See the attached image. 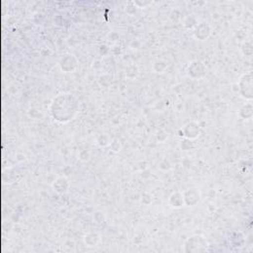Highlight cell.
Masks as SVG:
<instances>
[{"mask_svg":"<svg viewBox=\"0 0 253 253\" xmlns=\"http://www.w3.org/2000/svg\"><path fill=\"white\" fill-rule=\"evenodd\" d=\"M51 112L56 122L67 123L78 112V100L72 94H59L52 103Z\"/></svg>","mask_w":253,"mask_h":253,"instance_id":"cell-1","label":"cell"},{"mask_svg":"<svg viewBox=\"0 0 253 253\" xmlns=\"http://www.w3.org/2000/svg\"><path fill=\"white\" fill-rule=\"evenodd\" d=\"M239 92L241 96L247 100L252 99V73L247 72L243 74L238 82Z\"/></svg>","mask_w":253,"mask_h":253,"instance_id":"cell-2","label":"cell"},{"mask_svg":"<svg viewBox=\"0 0 253 253\" xmlns=\"http://www.w3.org/2000/svg\"><path fill=\"white\" fill-rule=\"evenodd\" d=\"M185 246H189L186 251H206L208 248V242L202 235H193L189 237L185 242Z\"/></svg>","mask_w":253,"mask_h":253,"instance_id":"cell-3","label":"cell"},{"mask_svg":"<svg viewBox=\"0 0 253 253\" xmlns=\"http://www.w3.org/2000/svg\"><path fill=\"white\" fill-rule=\"evenodd\" d=\"M184 136L187 138L189 136V134H191L189 137V140L190 139H196L199 137V134H200V131H199V126L197 124H194V123H189L187 124L186 126H184Z\"/></svg>","mask_w":253,"mask_h":253,"instance_id":"cell-4","label":"cell"},{"mask_svg":"<svg viewBox=\"0 0 253 253\" xmlns=\"http://www.w3.org/2000/svg\"><path fill=\"white\" fill-rule=\"evenodd\" d=\"M73 59H74V57L71 54H68V56H66L65 58H62L61 61L59 62V67H60L61 71H63L65 72H72L76 69V68L70 65L71 61H72Z\"/></svg>","mask_w":253,"mask_h":253,"instance_id":"cell-5","label":"cell"}]
</instances>
